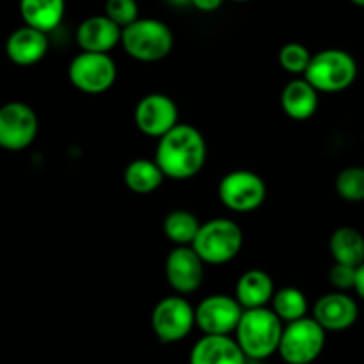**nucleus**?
I'll use <instances>...</instances> for the list:
<instances>
[{
    "label": "nucleus",
    "mask_w": 364,
    "mask_h": 364,
    "mask_svg": "<svg viewBox=\"0 0 364 364\" xmlns=\"http://www.w3.org/2000/svg\"><path fill=\"white\" fill-rule=\"evenodd\" d=\"M40 131L38 114L23 102H8L0 107V146L11 152L33 145Z\"/></svg>",
    "instance_id": "nucleus-10"
},
{
    "label": "nucleus",
    "mask_w": 364,
    "mask_h": 364,
    "mask_svg": "<svg viewBox=\"0 0 364 364\" xmlns=\"http://www.w3.org/2000/svg\"><path fill=\"white\" fill-rule=\"evenodd\" d=\"M311 58H313V54L307 50V47L300 43H286L279 52L281 66L293 75H304L307 66H309Z\"/></svg>",
    "instance_id": "nucleus-26"
},
{
    "label": "nucleus",
    "mask_w": 364,
    "mask_h": 364,
    "mask_svg": "<svg viewBox=\"0 0 364 364\" xmlns=\"http://www.w3.org/2000/svg\"><path fill=\"white\" fill-rule=\"evenodd\" d=\"M65 0H20V15L26 26L48 34L65 18Z\"/></svg>",
    "instance_id": "nucleus-20"
},
{
    "label": "nucleus",
    "mask_w": 364,
    "mask_h": 364,
    "mask_svg": "<svg viewBox=\"0 0 364 364\" xmlns=\"http://www.w3.org/2000/svg\"><path fill=\"white\" fill-rule=\"evenodd\" d=\"M204 264L191 247H175L164 262L168 284L178 295L195 293L204 282Z\"/></svg>",
    "instance_id": "nucleus-13"
},
{
    "label": "nucleus",
    "mask_w": 364,
    "mask_h": 364,
    "mask_svg": "<svg viewBox=\"0 0 364 364\" xmlns=\"http://www.w3.org/2000/svg\"><path fill=\"white\" fill-rule=\"evenodd\" d=\"M225 0H191V6L202 13H213L223 6Z\"/></svg>",
    "instance_id": "nucleus-29"
},
{
    "label": "nucleus",
    "mask_w": 364,
    "mask_h": 364,
    "mask_svg": "<svg viewBox=\"0 0 364 364\" xmlns=\"http://www.w3.org/2000/svg\"><path fill=\"white\" fill-rule=\"evenodd\" d=\"M48 52V38L41 31L23 26L16 29L6 41V54L15 65L33 66Z\"/></svg>",
    "instance_id": "nucleus-17"
},
{
    "label": "nucleus",
    "mask_w": 364,
    "mask_h": 364,
    "mask_svg": "<svg viewBox=\"0 0 364 364\" xmlns=\"http://www.w3.org/2000/svg\"><path fill=\"white\" fill-rule=\"evenodd\" d=\"M350 2L355 6H359V8H364V0H350Z\"/></svg>",
    "instance_id": "nucleus-32"
},
{
    "label": "nucleus",
    "mask_w": 364,
    "mask_h": 364,
    "mask_svg": "<svg viewBox=\"0 0 364 364\" xmlns=\"http://www.w3.org/2000/svg\"><path fill=\"white\" fill-rule=\"evenodd\" d=\"M200 220L186 209H175L166 215L163 222L164 236L175 243V247H191L200 229Z\"/></svg>",
    "instance_id": "nucleus-23"
},
{
    "label": "nucleus",
    "mask_w": 364,
    "mask_h": 364,
    "mask_svg": "<svg viewBox=\"0 0 364 364\" xmlns=\"http://www.w3.org/2000/svg\"><path fill=\"white\" fill-rule=\"evenodd\" d=\"M191 248L205 264H227L243 248V230L234 220L213 218L202 223Z\"/></svg>",
    "instance_id": "nucleus-3"
},
{
    "label": "nucleus",
    "mask_w": 364,
    "mask_h": 364,
    "mask_svg": "<svg viewBox=\"0 0 364 364\" xmlns=\"http://www.w3.org/2000/svg\"><path fill=\"white\" fill-rule=\"evenodd\" d=\"M166 2L173 8H188V6H191V0H166Z\"/></svg>",
    "instance_id": "nucleus-31"
},
{
    "label": "nucleus",
    "mask_w": 364,
    "mask_h": 364,
    "mask_svg": "<svg viewBox=\"0 0 364 364\" xmlns=\"http://www.w3.org/2000/svg\"><path fill=\"white\" fill-rule=\"evenodd\" d=\"M336 193L346 202H364V166H346L336 177Z\"/></svg>",
    "instance_id": "nucleus-25"
},
{
    "label": "nucleus",
    "mask_w": 364,
    "mask_h": 364,
    "mask_svg": "<svg viewBox=\"0 0 364 364\" xmlns=\"http://www.w3.org/2000/svg\"><path fill=\"white\" fill-rule=\"evenodd\" d=\"M208 159V145L198 129L188 124H177L170 132L159 138L156 149V163L164 177L186 181L200 173Z\"/></svg>",
    "instance_id": "nucleus-1"
},
{
    "label": "nucleus",
    "mask_w": 364,
    "mask_h": 364,
    "mask_svg": "<svg viewBox=\"0 0 364 364\" xmlns=\"http://www.w3.org/2000/svg\"><path fill=\"white\" fill-rule=\"evenodd\" d=\"M218 198L234 213H252L266 198V184L250 170H234L223 175L218 184Z\"/></svg>",
    "instance_id": "nucleus-8"
},
{
    "label": "nucleus",
    "mask_w": 364,
    "mask_h": 364,
    "mask_svg": "<svg viewBox=\"0 0 364 364\" xmlns=\"http://www.w3.org/2000/svg\"><path fill=\"white\" fill-rule=\"evenodd\" d=\"M150 323H152V331L159 341L177 343L188 338L197 325L195 323V309L182 295L166 296L154 307Z\"/></svg>",
    "instance_id": "nucleus-9"
},
{
    "label": "nucleus",
    "mask_w": 364,
    "mask_h": 364,
    "mask_svg": "<svg viewBox=\"0 0 364 364\" xmlns=\"http://www.w3.org/2000/svg\"><path fill=\"white\" fill-rule=\"evenodd\" d=\"M117 75V63L109 54L80 52L68 66L70 82L87 95L106 93L113 87Z\"/></svg>",
    "instance_id": "nucleus-7"
},
{
    "label": "nucleus",
    "mask_w": 364,
    "mask_h": 364,
    "mask_svg": "<svg viewBox=\"0 0 364 364\" xmlns=\"http://www.w3.org/2000/svg\"><path fill=\"white\" fill-rule=\"evenodd\" d=\"M307 309H309L307 296L299 288L288 286L273 293L272 311L281 318L282 323H291L300 318H306Z\"/></svg>",
    "instance_id": "nucleus-24"
},
{
    "label": "nucleus",
    "mask_w": 364,
    "mask_h": 364,
    "mask_svg": "<svg viewBox=\"0 0 364 364\" xmlns=\"http://www.w3.org/2000/svg\"><path fill=\"white\" fill-rule=\"evenodd\" d=\"M245 364H264V360H254V359H247Z\"/></svg>",
    "instance_id": "nucleus-33"
},
{
    "label": "nucleus",
    "mask_w": 364,
    "mask_h": 364,
    "mask_svg": "<svg viewBox=\"0 0 364 364\" xmlns=\"http://www.w3.org/2000/svg\"><path fill=\"white\" fill-rule=\"evenodd\" d=\"M334 262L357 268L364 262V236L353 227H338L328 240Z\"/></svg>",
    "instance_id": "nucleus-21"
},
{
    "label": "nucleus",
    "mask_w": 364,
    "mask_h": 364,
    "mask_svg": "<svg viewBox=\"0 0 364 364\" xmlns=\"http://www.w3.org/2000/svg\"><path fill=\"white\" fill-rule=\"evenodd\" d=\"M120 43L136 61L157 63L170 55L173 48V34L161 20L138 18L122 29Z\"/></svg>",
    "instance_id": "nucleus-5"
},
{
    "label": "nucleus",
    "mask_w": 364,
    "mask_h": 364,
    "mask_svg": "<svg viewBox=\"0 0 364 364\" xmlns=\"http://www.w3.org/2000/svg\"><path fill=\"white\" fill-rule=\"evenodd\" d=\"M134 124L145 136L163 138L178 124L177 104L164 93L145 95L136 104Z\"/></svg>",
    "instance_id": "nucleus-12"
},
{
    "label": "nucleus",
    "mask_w": 364,
    "mask_h": 364,
    "mask_svg": "<svg viewBox=\"0 0 364 364\" xmlns=\"http://www.w3.org/2000/svg\"><path fill=\"white\" fill-rule=\"evenodd\" d=\"M107 18L113 20L118 27L125 29L127 26L134 23L139 18V9L136 0H106Z\"/></svg>",
    "instance_id": "nucleus-27"
},
{
    "label": "nucleus",
    "mask_w": 364,
    "mask_h": 364,
    "mask_svg": "<svg viewBox=\"0 0 364 364\" xmlns=\"http://www.w3.org/2000/svg\"><path fill=\"white\" fill-rule=\"evenodd\" d=\"M304 79L318 93H339L357 79V63L352 54L341 48H327L311 58Z\"/></svg>",
    "instance_id": "nucleus-4"
},
{
    "label": "nucleus",
    "mask_w": 364,
    "mask_h": 364,
    "mask_svg": "<svg viewBox=\"0 0 364 364\" xmlns=\"http://www.w3.org/2000/svg\"><path fill=\"white\" fill-rule=\"evenodd\" d=\"M243 350L230 336L204 334L190 352V364H245Z\"/></svg>",
    "instance_id": "nucleus-16"
},
{
    "label": "nucleus",
    "mask_w": 364,
    "mask_h": 364,
    "mask_svg": "<svg viewBox=\"0 0 364 364\" xmlns=\"http://www.w3.org/2000/svg\"><path fill=\"white\" fill-rule=\"evenodd\" d=\"M325 339L327 332L314 318H300L284 325L277 352L286 364H311L323 352Z\"/></svg>",
    "instance_id": "nucleus-6"
},
{
    "label": "nucleus",
    "mask_w": 364,
    "mask_h": 364,
    "mask_svg": "<svg viewBox=\"0 0 364 364\" xmlns=\"http://www.w3.org/2000/svg\"><path fill=\"white\" fill-rule=\"evenodd\" d=\"M353 291H355L357 296L364 302V262L357 266L355 269V284H353Z\"/></svg>",
    "instance_id": "nucleus-30"
},
{
    "label": "nucleus",
    "mask_w": 364,
    "mask_h": 364,
    "mask_svg": "<svg viewBox=\"0 0 364 364\" xmlns=\"http://www.w3.org/2000/svg\"><path fill=\"white\" fill-rule=\"evenodd\" d=\"M355 269L353 266L348 264H339V262H334L328 272V281L334 286L336 291H350L353 289V284H355Z\"/></svg>",
    "instance_id": "nucleus-28"
},
{
    "label": "nucleus",
    "mask_w": 364,
    "mask_h": 364,
    "mask_svg": "<svg viewBox=\"0 0 364 364\" xmlns=\"http://www.w3.org/2000/svg\"><path fill=\"white\" fill-rule=\"evenodd\" d=\"M273 293L275 288L268 273L262 269H248L237 279L234 299L243 309H259L272 302Z\"/></svg>",
    "instance_id": "nucleus-18"
},
{
    "label": "nucleus",
    "mask_w": 364,
    "mask_h": 364,
    "mask_svg": "<svg viewBox=\"0 0 364 364\" xmlns=\"http://www.w3.org/2000/svg\"><path fill=\"white\" fill-rule=\"evenodd\" d=\"M243 307L234 296L211 295L195 309V323L208 336H230L236 332Z\"/></svg>",
    "instance_id": "nucleus-11"
},
{
    "label": "nucleus",
    "mask_w": 364,
    "mask_h": 364,
    "mask_svg": "<svg viewBox=\"0 0 364 364\" xmlns=\"http://www.w3.org/2000/svg\"><path fill=\"white\" fill-rule=\"evenodd\" d=\"M164 173L152 159H134L124 171L125 186L138 195L154 193L163 184Z\"/></svg>",
    "instance_id": "nucleus-22"
},
{
    "label": "nucleus",
    "mask_w": 364,
    "mask_h": 364,
    "mask_svg": "<svg viewBox=\"0 0 364 364\" xmlns=\"http://www.w3.org/2000/svg\"><path fill=\"white\" fill-rule=\"evenodd\" d=\"M281 318L268 307L243 309L236 327V341L247 359L264 360L279 350L282 338Z\"/></svg>",
    "instance_id": "nucleus-2"
},
{
    "label": "nucleus",
    "mask_w": 364,
    "mask_h": 364,
    "mask_svg": "<svg viewBox=\"0 0 364 364\" xmlns=\"http://www.w3.org/2000/svg\"><path fill=\"white\" fill-rule=\"evenodd\" d=\"M234 2H248V0H234Z\"/></svg>",
    "instance_id": "nucleus-34"
},
{
    "label": "nucleus",
    "mask_w": 364,
    "mask_h": 364,
    "mask_svg": "<svg viewBox=\"0 0 364 364\" xmlns=\"http://www.w3.org/2000/svg\"><path fill=\"white\" fill-rule=\"evenodd\" d=\"M282 111L291 120H309L318 109V91L306 79H295L281 93Z\"/></svg>",
    "instance_id": "nucleus-19"
},
{
    "label": "nucleus",
    "mask_w": 364,
    "mask_h": 364,
    "mask_svg": "<svg viewBox=\"0 0 364 364\" xmlns=\"http://www.w3.org/2000/svg\"><path fill=\"white\" fill-rule=\"evenodd\" d=\"M75 40L82 52L109 54L122 41V27L106 15L90 16L77 27Z\"/></svg>",
    "instance_id": "nucleus-15"
},
{
    "label": "nucleus",
    "mask_w": 364,
    "mask_h": 364,
    "mask_svg": "<svg viewBox=\"0 0 364 364\" xmlns=\"http://www.w3.org/2000/svg\"><path fill=\"white\" fill-rule=\"evenodd\" d=\"M313 318L325 332H341L359 318V306L345 291H332L320 296L313 307Z\"/></svg>",
    "instance_id": "nucleus-14"
}]
</instances>
